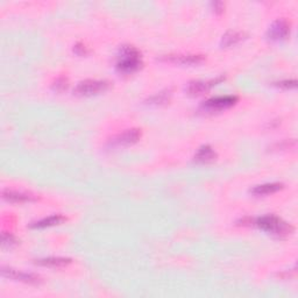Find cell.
<instances>
[{
    "label": "cell",
    "mask_w": 298,
    "mask_h": 298,
    "mask_svg": "<svg viewBox=\"0 0 298 298\" xmlns=\"http://www.w3.org/2000/svg\"><path fill=\"white\" fill-rule=\"evenodd\" d=\"M253 225L276 238L288 237L293 232V226L291 224L284 221L283 219L275 214H267L254 219Z\"/></svg>",
    "instance_id": "6da1fadb"
},
{
    "label": "cell",
    "mask_w": 298,
    "mask_h": 298,
    "mask_svg": "<svg viewBox=\"0 0 298 298\" xmlns=\"http://www.w3.org/2000/svg\"><path fill=\"white\" fill-rule=\"evenodd\" d=\"M142 66V60L141 54L135 47L133 46H123L120 47L118 53L117 65L118 71L124 74H131L138 71Z\"/></svg>",
    "instance_id": "7a4b0ae2"
},
{
    "label": "cell",
    "mask_w": 298,
    "mask_h": 298,
    "mask_svg": "<svg viewBox=\"0 0 298 298\" xmlns=\"http://www.w3.org/2000/svg\"><path fill=\"white\" fill-rule=\"evenodd\" d=\"M111 86L109 82L103 80H85L80 82L73 90L77 96H93L103 93Z\"/></svg>",
    "instance_id": "3957f363"
},
{
    "label": "cell",
    "mask_w": 298,
    "mask_h": 298,
    "mask_svg": "<svg viewBox=\"0 0 298 298\" xmlns=\"http://www.w3.org/2000/svg\"><path fill=\"white\" fill-rule=\"evenodd\" d=\"M238 101L237 96H219L211 98V99L204 101L202 108L207 112H219L226 109Z\"/></svg>",
    "instance_id": "277c9868"
},
{
    "label": "cell",
    "mask_w": 298,
    "mask_h": 298,
    "mask_svg": "<svg viewBox=\"0 0 298 298\" xmlns=\"http://www.w3.org/2000/svg\"><path fill=\"white\" fill-rule=\"evenodd\" d=\"M290 35V23L285 19H277L269 26L267 38L272 41H282Z\"/></svg>",
    "instance_id": "5b68a950"
},
{
    "label": "cell",
    "mask_w": 298,
    "mask_h": 298,
    "mask_svg": "<svg viewBox=\"0 0 298 298\" xmlns=\"http://www.w3.org/2000/svg\"><path fill=\"white\" fill-rule=\"evenodd\" d=\"M161 61L170 62L175 64H183V65H194L199 64L205 60L203 55H196V54H170L162 56L160 58Z\"/></svg>",
    "instance_id": "8992f818"
},
{
    "label": "cell",
    "mask_w": 298,
    "mask_h": 298,
    "mask_svg": "<svg viewBox=\"0 0 298 298\" xmlns=\"http://www.w3.org/2000/svg\"><path fill=\"white\" fill-rule=\"evenodd\" d=\"M141 138V131L138 128H131L127 129L120 134L116 135L115 138L109 140V144L113 147H123V146H129L138 142V140Z\"/></svg>",
    "instance_id": "52a82bcc"
},
{
    "label": "cell",
    "mask_w": 298,
    "mask_h": 298,
    "mask_svg": "<svg viewBox=\"0 0 298 298\" xmlns=\"http://www.w3.org/2000/svg\"><path fill=\"white\" fill-rule=\"evenodd\" d=\"M2 275L6 278H11V280L21 281V282H25V283H29V284H40L41 283V278L39 277L38 275H35V274L18 272V270L10 268V267H3Z\"/></svg>",
    "instance_id": "ba28073f"
},
{
    "label": "cell",
    "mask_w": 298,
    "mask_h": 298,
    "mask_svg": "<svg viewBox=\"0 0 298 298\" xmlns=\"http://www.w3.org/2000/svg\"><path fill=\"white\" fill-rule=\"evenodd\" d=\"M224 80V77H218L215 80H211V81H192L188 84L185 91L188 95L190 96H199L204 93L207 90L212 88L213 85H215L219 82H221Z\"/></svg>",
    "instance_id": "9c48e42d"
},
{
    "label": "cell",
    "mask_w": 298,
    "mask_h": 298,
    "mask_svg": "<svg viewBox=\"0 0 298 298\" xmlns=\"http://www.w3.org/2000/svg\"><path fill=\"white\" fill-rule=\"evenodd\" d=\"M3 198L7 202L12 203H27V202H34L36 201V197L32 194H27V192L21 191H14L6 189L3 191Z\"/></svg>",
    "instance_id": "30bf717a"
},
{
    "label": "cell",
    "mask_w": 298,
    "mask_h": 298,
    "mask_svg": "<svg viewBox=\"0 0 298 298\" xmlns=\"http://www.w3.org/2000/svg\"><path fill=\"white\" fill-rule=\"evenodd\" d=\"M215 159H217V153L209 144L202 146L194 156V161L197 163H210Z\"/></svg>",
    "instance_id": "8fae6325"
},
{
    "label": "cell",
    "mask_w": 298,
    "mask_h": 298,
    "mask_svg": "<svg viewBox=\"0 0 298 298\" xmlns=\"http://www.w3.org/2000/svg\"><path fill=\"white\" fill-rule=\"evenodd\" d=\"M35 264L42 267H49V268H61L71 264V258L69 257H60V256H50L45 258H39L35 261Z\"/></svg>",
    "instance_id": "7c38bea8"
},
{
    "label": "cell",
    "mask_w": 298,
    "mask_h": 298,
    "mask_svg": "<svg viewBox=\"0 0 298 298\" xmlns=\"http://www.w3.org/2000/svg\"><path fill=\"white\" fill-rule=\"evenodd\" d=\"M65 220V218L62 214H54L49 215V217L43 218L41 220H38L35 222H32L29 225L30 229H46V227L60 225Z\"/></svg>",
    "instance_id": "4fadbf2b"
},
{
    "label": "cell",
    "mask_w": 298,
    "mask_h": 298,
    "mask_svg": "<svg viewBox=\"0 0 298 298\" xmlns=\"http://www.w3.org/2000/svg\"><path fill=\"white\" fill-rule=\"evenodd\" d=\"M283 189V184L282 183H266L261 184V185L254 187L252 190H250V194L254 196H267L270 194H274L278 190Z\"/></svg>",
    "instance_id": "5bb4252c"
},
{
    "label": "cell",
    "mask_w": 298,
    "mask_h": 298,
    "mask_svg": "<svg viewBox=\"0 0 298 298\" xmlns=\"http://www.w3.org/2000/svg\"><path fill=\"white\" fill-rule=\"evenodd\" d=\"M245 34L242 32H238V30H229L222 35L221 39V46L222 47H231L237 45L238 42L244 40Z\"/></svg>",
    "instance_id": "9a60e30c"
},
{
    "label": "cell",
    "mask_w": 298,
    "mask_h": 298,
    "mask_svg": "<svg viewBox=\"0 0 298 298\" xmlns=\"http://www.w3.org/2000/svg\"><path fill=\"white\" fill-rule=\"evenodd\" d=\"M170 96H171L170 90H164V91H161L159 93H156V95L152 96L148 99V101L151 104H164L167 103V101H169Z\"/></svg>",
    "instance_id": "2e32d148"
},
{
    "label": "cell",
    "mask_w": 298,
    "mask_h": 298,
    "mask_svg": "<svg viewBox=\"0 0 298 298\" xmlns=\"http://www.w3.org/2000/svg\"><path fill=\"white\" fill-rule=\"evenodd\" d=\"M17 244H18V240L15 239L14 235L6 233V232H4L2 234V245L4 248H12V247L15 246Z\"/></svg>",
    "instance_id": "e0dca14e"
},
{
    "label": "cell",
    "mask_w": 298,
    "mask_h": 298,
    "mask_svg": "<svg viewBox=\"0 0 298 298\" xmlns=\"http://www.w3.org/2000/svg\"><path fill=\"white\" fill-rule=\"evenodd\" d=\"M68 88V80L65 77H58L53 83V90L57 92H62Z\"/></svg>",
    "instance_id": "ac0fdd59"
},
{
    "label": "cell",
    "mask_w": 298,
    "mask_h": 298,
    "mask_svg": "<svg viewBox=\"0 0 298 298\" xmlns=\"http://www.w3.org/2000/svg\"><path fill=\"white\" fill-rule=\"evenodd\" d=\"M297 82L295 80H285V81H280L274 83V85L278 86V88H284V89H293L296 88Z\"/></svg>",
    "instance_id": "d6986e66"
},
{
    "label": "cell",
    "mask_w": 298,
    "mask_h": 298,
    "mask_svg": "<svg viewBox=\"0 0 298 298\" xmlns=\"http://www.w3.org/2000/svg\"><path fill=\"white\" fill-rule=\"evenodd\" d=\"M73 52L76 53L77 55H80V56H84V55H86L89 53V50L86 47L83 45V43H77L76 46H74L73 48Z\"/></svg>",
    "instance_id": "ffe728a7"
},
{
    "label": "cell",
    "mask_w": 298,
    "mask_h": 298,
    "mask_svg": "<svg viewBox=\"0 0 298 298\" xmlns=\"http://www.w3.org/2000/svg\"><path fill=\"white\" fill-rule=\"evenodd\" d=\"M212 5H213V9H214V11L215 12H218V13H220V12L224 10V3H221V2H215V3H212Z\"/></svg>",
    "instance_id": "44dd1931"
}]
</instances>
